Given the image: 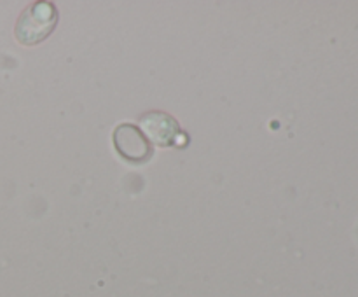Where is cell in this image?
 Instances as JSON below:
<instances>
[{"mask_svg":"<svg viewBox=\"0 0 358 297\" xmlns=\"http://www.w3.org/2000/svg\"><path fill=\"white\" fill-rule=\"evenodd\" d=\"M58 24V9L51 2H34L20 14L14 27L16 41L23 45H35L45 41Z\"/></svg>","mask_w":358,"mask_h":297,"instance_id":"1","label":"cell"},{"mask_svg":"<svg viewBox=\"0 0 358 297\" xmlns=\"http://www.w3.org/2000/svg\"><path fill=\"white\" fill-rule=\"evenodd\" d=\"M112 142L115 150L124 161L131 164H143L152 157V143L147 140L142 129L133 122H122L115 126L112 133Z\"/></svg>","mask_w":358,"mask_h":297,"instance_id":"2","label":"cell"},{"mask_svg":"<svg viewBox=\"0 0 358 297\" xmlns=\"http://www.w3.org/2000/svg\"><path fill=\"white\" fill-rule=\"evenodd\" d=\"M140 126L147 140L159 147L177 145L178 138L184 135L177 119L161 110H150L140 115Z\"/></svg>","mask_w":358,"mask_h":297,"instance_id":"3","label":"cell"}]
</instances>
